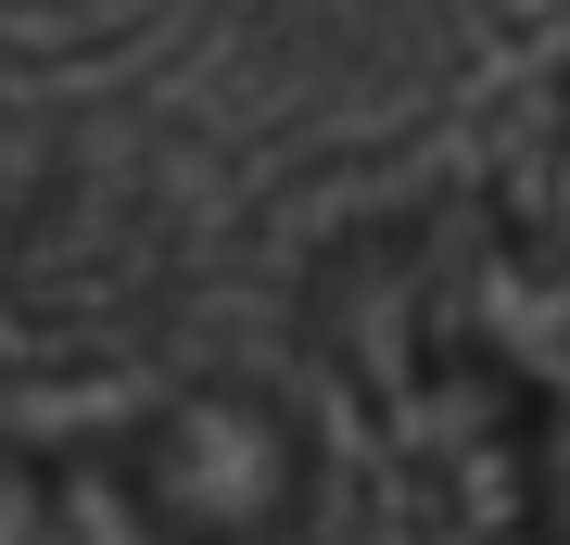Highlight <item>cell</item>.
<instances>
[{
    "label": "cell",
    "mask_w": 570,
    "mask_h": 545,
    "mask_svg": "<svg viewBox=\"0 0 570 545\" xmlns=\"http://www.w3.org/2000/svg\"><path fill=\"white\" fill-rule=\"evenodd\" d=\"M305 520V431L266 393H165L77 445L0 457V545H279Z\"/></svg>",
    "instance_id": "obj_1"
}]
</instances>
